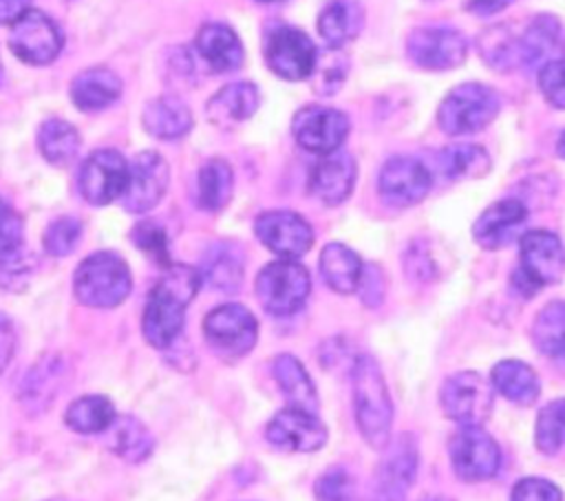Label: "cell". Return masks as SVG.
Returning a JSON list of instances; mask_svg holds the SVG:
<instances>
[{
  "label": "cell",
  "instance_id": "obj_1",
  "mask_svg": "<svg viewBox=\"0 0 565 501\" xmlns=\"http://www.w3.org/2000/svg\"><path fill=\"white\" fill-rule=\"evenodd\" d=\"M201 285V274L188 265H168V271L152 287L143 309V338L157 347H170L181 333L185 307Z\"/></svg>",
  "mask_w": 565,
  "mask_h": 501
},
{
  "label": "cell",
  "instance_id": "obj_2",
  "mask_svg": "<svg viewBox=\"0 0 565 501\" xmlns=\"http://www.w3.org/2000/svg\"><path fill=\"white\" fill-rule=\"evenodd\" d=\"M351 377L353 408L360 435L371 448L384 450L388 446L393 424V404L384 375L371 355H360L353 362Z\"/></svg>",
  "mask_w": 565,
  "mask_h": 501
},
{
  "label": "cell",
  "instance_id": "obj_3",
  "mask_svg": "<svg viewBox=\"0 0 565 501\" xmlns=\"http://www.w3.org/2000/svg\"><path fill=\"white\" fill-rule=\"evenodd\" d=\"M130 269L119 254L97 252L79 263L73 278L75 296L86 307H117L130 294Z\"/></svg>",
  "mask_w": 565,
  "mask_h": 501
},
{
  "label": "cell",
  "instance_id": "obj_4",
  "mask_svg": "<svg viewBox=\"0 0 565 501\" xmlns=\"http://www.w3.org/2000/svg\"><path fill=\"white\" fill-rule=\"evenodd\" d=\"M521 265L512 278L523 296L536 294L545 285H554L565 274V247L554 232L532 230L521 236Z\"/></svg>",
  "mask_w": 565,
  "mask_h": 501
},
{
  "label": "cell",
  "instance_id": "obj_5",
  "mask_svg": "<svg viewBox=\"0 0 565 501\" xmlns=\"http://www.w3.org/2000/svg\"><path fill=\"white\" fill-rule=\"evenodd\" d=\"M499 113V95L486 84L455 86L439 104L437 119L448 135H470L486 128Z\"/></svg>",
  "mask_w": 565,
  "mask_h": 501
},
{
  "label": "cell",
  "instance_id": "obj_6",
  "mask_svg": "<svg viewBox=\"0 0 565 501\" xmlns=\"http://www.w3.org/2000/svg\"><path fill=\"white\" fill-rule=\"evenodd\" d=\"M254 287L256 298L267 313L291 316L305 305L311 291V278L300 263L282 258L265 265L256 276Z\"/></svg>",
  "mask_w": 565,
  "mask_h": 501
},
{
  "label": "cell",
  "instance_id": "obj_7",
  "mask_svg": "<svg viewBox=\"0 0 565 501\" xmlns=\"http://www.w3.org/2000/svg\"><path fill=\"white\" fill-rule=\"evenodd\" d=\"M492 382L475 371H461L446 377L439 391V402L448 419L461 426H481L494 402Z\"/></svg>",
  "mask_w": 565,
  "mask_h": 501
},
{
  "label": "cell",
  "instance_id": "obj_8",
  "mask_svg": "<svg viewBox=\"0 0 565 501\" xmlns=\"http://www.w3.org/2000/svg\"><path fill=\"white\" fill-rule=\"evenodd\" d=\"M207 344L223 358H241L256 344L258 322L243 305H221L203 320Z\"/></svg>",
  "mask_w": 565,
  "mask_h": 501
},
{
  "label": "cell",
  "instance_id": "obj_9",
  "mask_svg": "<svg viewBox=\"0 0 565 501\" xmlns=\"http://www.w3.org/2000/svg\"><path fill=\"white\" fill-rule=\"evenodd\" d=\"M263 53L267 66L282 79H305L313 73L318 51L300 29L278 24L265 33Z\"/></svg>",
  "mask_w": 565,
  "mask_h": 501
},
{
  "label": "cell",
  "instance_id": "obj_10",
  "mask_svg": "<svg viewBox=\"0 0 565 501\" xmlns=\"http://www.w3.org/2000/svg\"><path fill=\"white\" fill-rule=\"evenodd\" d=\"M455 475L463 481H483L497 475L501 452L481 426H461L448 444Z\"/></svg>",
  "mask_w": 565,
  "mask_h": 501
},
{
  "label": "cell",
  "instance_id": "obj_11",
  "mask_svg": "<svg viewBox=\"0 0 565 501\" xmlns=\"http://www.w3.org/2000/svg\"><path fill=\"white\" fill-rule=\"evenodd\" d=\"M417 475V444L404 433L388 444L377 466L369 501H404Z\"/></svg>",
  "mask_w": 565,
  "mask_h": 501
},
{
  "label": "cell",
  "instance_id": "obj_12",
  "mask_svg": "<svg viewBox=\"0 0 565 501\" xmlns=\"http://www.w3.org/2000/svg\"><path fill=\"white\" fill-rule=\"evenodd\" d=\"M62 33L57 24L42 11L22 13L9 33L11 51L26 64H49L62 51Z\"/></svg>",
  "mask_w": 565,
  "mask_h": 501
},
{
  "label": "cell",
  "instance_id": "obj_13",
  "mask_svg": "<svg viewBox=\"0 0 565 501\" xmlns=\"http://www.w3.org/2000/svg\"><path fill=\"white\" fill-rule=\"evenodd\" d=\"M79 192L93 205H106L121 199L128 183V163L115 150H95L79 168Z\"/></svg>",
  "mask_w": 565,
  "mask_h": 501
},
{
  "label": "cell",
  "instance_id": "obj_14",
  "mask_svg": "<svg viewBox=\"0 0 565 501\" xmlns=\"http://www.w3.org/2000/svg\"><path fill=\"white\" fill-rule=\"evenodd\" d=\"M170 172L168 163L157 152H139L132 163H128V183L121 194V205L132 214H143L152 210L168 190Z\"/></svg>",
  "mask_w": 565,
  "mask_h": 501
},
{
  "label": "cell",
  "instance_id": "obj_15",
  "mask_svg": "<svg viewBox=\"0 0 565 501\" xmlns=\"http://www.w3.org/2000/svg\"><path fill=\"white\" fill-rule=\"evenodd\" d=\"M291 132L296 141L316 154H329L340 148L349 132L344 113L329 106H305L294 115Z\"/></svg>",
  "mask_w": 565,
  "mask_h": 501
},
{
  "label": "cell",
  "instance_id": "obj_16",
  "mask_svg": "<svg viewBox=\"0 0 565 501\" xmlns=\"http://www.w3.org/2000/svg\"><path fill=\"white\" fill-rule=\"evenodd\" d=\"M411 60L428 71H450L466 60V38L448 26H424L408 38Z\"/></svg>",
  "mask_w": 565,
  "mask_h": 501
},
{
  "label": "cell",
  "instance_id": "obj_17",
  "mask_svg": "<svg viewBox=\"0 0 565 501\" xmlns=\"http://www.w3.org/2000/svg\"><path fill=\"white\" fill-rule=\"evenodd\" d=\"M254 232L269 252L289 260L302 256L313 243L309 223L289 210L263 212L254 223Z\"/></svg>",
  "mask_w": 565,
  "mask_h": 501
},
{
  "label": "cell",
  "instance_id": "obj_18",
  "mask_svg": "<svg viewBox=\"0 0 565 501\" xmlns=\"http://www.w3.org/2000/svg\"><path fill=\"white\" fill-rule=\"evenodd\" d=\"M377 190L388 205L408 207L428 194L430 172L415 157H393L380 170Z\"/></svg>",
  "mask_w": 565,
  "mask_h": 501
},
{
  "label": "cell",
  "instance_id": "obj_19",
  "mask_svg": "<svg viewBox=\"0 0 565 501\" xmlns=\"http://www.w3.org/2000/svg\"><path fill=\"white\" fill-rule=\"evenodd\" d=\"M265 435L276 448L313 452L324 446L327 426L316 417V413L289 406L269 419Z\"/></svg>",
  "mask_w": 565,
  "mask_h": 501
},
{
  "label": "cell",
  "instance_id": "obj_20",
  "mask_svg": "<svg viewBox=\"0 0 565 501\" xmlns=\"http://www.w3.org/2000/svg\"><path fill=\"white\" fill-rule=\"evenodd\" d=\"M527 221V207L516 199H501L486 207L475 221L472 236L486 249L510 245Z\"/></svg>",
  "mask_w": 565,
  "mask_h": 501
},
{
  "label": "cell",
  "instance_id": "obj_21",
  "mask_svg": "<svg viewBox=\"0 0 565 501\" xmlns=\"http://www.w3.org/2000/svg\"><path fill=\"white\" fill-rule=\"evenodd\" d=\"M565 33L561 22L554 15H536L521 40L516 42V60L525 68H543L550 62L563 60Z\"/></svg>",
  "mask_w": 565,
  "mask_h": 501
},
{
  "label": "cell",
  "instance_id": "obj_22",
  "mask_svg": "<svg viewBox=\"0 0 565 501\" xmlns=\"http://www.w3.org/2000/svg\"><path fill=\"white\" fill-rule=\"evenodd\" d=\"M355 183V161L347 152H329L313 166L309 174V190L324 205L342 203Z\"/></svg>",
  "mask_w": 565,
  "mask_h": 501
},
{
  "label": "cell",
  "instance_id": "obj_23",
  "mask_svg": "<svg viewBox=\"0 0 565 501\" xmlns=\"http://www.w3.org/2000/svg\"><path fill=\"white\" fill-rule=\"evenodd\" d=\"M196 51L205 66L214 73L234 71L243 62V44L238 35L221 22H210L201 26L196 35Z\"/></svg>",
  "mask_w": 565,
  "mask_h": 501
},
{
  "label": "cell",
  "instance_id": "obj_24",
  "mask_svg": "<svg viewBox=\"0 0 565 501\" xmlns=\"http://www.w3.org/2000/svg\"><path fill=\"white\" fill-rule=\"evenodd\" d=\"M258 108V88L249 82H234L212 95L205 115L214 126L230 128L249 119Z\"/></svg>",
  "mask_w": 565,
  "mask_h": 501
},
{
  "label": "cell",
  "instance_id": "obj_25",
  "mask_svg": "<svg viewBox=\"0 0 565 501\" xmlns=\"http://www.w3.org/2000/svg\"><path fill=\"white\" fill-rule=\"evenodd\" d=\"M141 124L157 139H179L190 130L192 115L179 97L161 95L143 106Z\"/></svg>",
  "mask_w": 565,
  "mask_h": 501
},
{
  "label": "cell",
  "instance_id": "obj_26",
  "mask_svg": "<svg viewBox=\"0 0 565 501\" xmlns=\"http://www.w3.org/2000/svg\"><path fill=\"white\" fill-rule=\"evenodd\" d=\"M492 386L512 404L530 406L536 402L541 382L536 371L521 360H501L492 366Z\"/></svg>",
  "mask_w": 565,
  "mask_h": 501
},
{
  "label": "cell",
  "instance_id": "obj_27",
  "mask_svg": "<svg viewBox=\"0 0 565 501\" xmlns=\"http://www.w3.org/2000/svg\"><path fill=\"white\" fill-rule=\"evenodd\" d=\"M121 95L119 77L108 68H86L71 84V97L79 110H102Z\"/></svg>",
  "mask_w": 565,
  "mask_h": 501
},
{
  "label": "cell",
  "instance_id": "obj_28",
  "mask_svg": "<svg viewBox=\"0 0 565 501\" xmlns=\"http://www.w3.org/2000/svg\"><path fill=\"white\" fill-rule=\"evenodd\" d=\"M274 375H276V382H278L282 395L287 397L289 406L302 408L309 413L318 411L316 386L298 358H294L289 353H280L274 360Z\"/></svg>",
  "mask_w": 565,
  "mask_h": 501
},
{
  "label": "cell",
  "instance_id": "obj_29",
  "mask_svg": "<svg viewBox=\"0 0 565 501\" xmlns=\"http://www.w3.org/2000/svg\"><path fill=\"white\" fill-rule=\"evenodd\" d=\"M362 267L360 256L342 243H329L320 254V274L338 294H351L358 289Z\"/></svg>",
  "mask_w": 565,
  "mask_h": 501
},
{
  "label": "cell",
  "instance_id": "obj_30",
  "mask_svg": "<svg viewBox=\"0 0 565 501\" xmlns=\"http://www.w3.org/2000/svg\"><path fill=\"white\" fill-rule=\"evenodd\" d=\"M201 280L207 283L216 291L232 294L241 287L243 280V256L230 243H218L210 247L203 256L201 265Z\"/></svg>",
  "mask_w": 565,
  "mask_h": 501
},
{
  "label": "cell",
  "instance_id": "obj_31",
  "mask_svg": "<svg viewBox=\"0 0 565 501\" xmlns=\"http://www.w3.org/2000/svg\"><path fill=\"white\" fill-rule=\"evenodd\" d=\"M362 29V9L353 0H333L318 15V31L331 49L344 46Z\"/></svg>",
  "mask_w": 565,
  "mask_h": 501
},
{
  "label": "cell",
  "instance_id": "obj_32",
  "mask_svg": "<svg viewBox=\"0 0 565 501\" xmlns=\"http://www.w3.org/2000/svg\"><path fill=\"white\" fill-rule=\"evenodd\" d=\"M62 377H64V366L60 360H55V358L40 360L24 375V382L20 386V399L31 411L46 408L55 399V395L64 382Z\"/></svg>",
  "mask_w": 565,
  "mask_h": 501
},
{
  "label": "cell",
  "instance_id": "obj_33",
  "mask_svg": "<svg viewBox=\"0 0 565 501\" xmlns=\"http://www.w3.org/2000/svg\"><path fill=\"white\" fill-rule=\"evenodd\" d=\"M115 419V406L104 395H84L79 399H73L64 413L66 426L82 435L104 433L113 426Z\"/></svg>",
  "mask_w": 565,
  "mask_h": 501
},
{
  "label": "cell",
  "instance_id": "obj_34",
  "mask_svg": "<svg viewBox=\"0 0 565 501\" xmlns=\"http://www.w3.org/2000/svg\"><path fill=\"white\" fill-rule=\"evenodd\" d=\"M534 347L550 358L565 360V302H547L532 324Z\"/></svg>",
  "mask_w": 565,
  "mask_h": 501
},
{
  "label": "cell",
  "instance_id": "obj_35",
  "mask_svg": "<svg viewBox=\"0 0 565 501\" xmlns=\"http://www.w3.org/2000/svg\"><path fill=\"white\" fill-rule=\"evenodd\" d=\"M232 188H234V174L227 161L210 159L201 166L199 179H196V194H199V205L203 210H210V212L223 210L232 196Z\"/></svg>",
  "mask_w": 565,
  "mask_h": 501
},
{
  "label": "cell",
  "instance_id": "obj_36",
  "mask_svg": "<svg viewBox=\"0 0 565 501\" xmlns=\"http://www.w3.org/2000/svg\"><path fill=\"white\" fill-rule=\"evenodd\" d=\"M108 430H110L113 452H117L126 461L139 463L152 452V446H154L152 435L139 419L130 415H119Z\"/></svg>",
  "mask_w": 565,
  "mask_h": 501
},
{
  "label": "cell",
  "instance_id": "obj_37",
  "mask_svg": "<svg viewBox=\"0 0 565 501\" xmlns=\"http://www.w3.org/2000/svg\"><path fill=\"white\" fill-rule=\"evenodd\" d=\"M38 148L49 163L66 166L79 150V135L64 119H46L38 130Z\"/></svg>",
  "mask_w": 565,
  "mask_h": 501
},
{
  "label": "cell",
  "instance_id": "obj_38",
  "mask_svg": "<svg viewBox=\"0 0 565 501\" xmlns=\"http://www.w3.org/2000/svg\"><path fill=\"white\" fill-rule=\"evenodd\" d=\"M439 170L446 179L483 177L490 170V157L483 148L472 143L448 146L439 154Z\"/></svg>",
  "mask_w": 565,
  "mask_h": 501
},
{
  "label": "cell",
  "instance_id": "obj_39",
  "mask_svg": "<svg viewBox=\"0 0 565 501\" xmlns=\"http://www.w3.org/2000/svg\"><path fill=\"white\" fill-rule=\"evenodd\" d=\"M534 439L541 452L554 455L565 446V397L541 408L534 426Z\"/></svg>",
  "mask_w": 565,
  "mask_h": 501
},
{
  "label": "cell",
  "instance_id": "obj_40",
  "mask_svg": "<svg viewBox=\"0 0 565 501\" xmlns=\"http://www.w3.org/2000/svg\"><path fill=\"white\" fill-rule=\"evenodd\" d=\"M344 75H347V57L338 49H331L324 55H318L313 73L309 77L313 79L316 93L331 95L340 88Z\"/></svg>",
  "mask_w": 565,
  "mask_h": 501
},
{
  "label": "cell",
  "instance_id": "obj_41",
  "mask_svg": "<svg viewBox=\"0 0 565 501\" xmlns=\"http://www.w3.org/2000/svg\"><path fill=\"white\" fill-rule=\"evenodd\" d=\"M82 238V223L73 216H60L44 230L42 245L51 256H66Z\"/></svg>",
  "mask_w": 565,
  "mask_h": 501
},
{
  "label": "cell",
  "instance_id": "obj_42",
  "mask_svg": "<svg viewBox=\"0 0 565 501\" xmlns=\"http://www.w3.org/2000/svg\"><path fill=\"white\" fill-rule=\"evenodd\" d=\"M35 267L33 256L22 247L9 254H0V287L2 289H22Z\"/></svg>",
  "mask_w": 565,
  "mask_h": 501
},
{
  "label": "cell",
  "instance_id": "obj_43",
  "mask_svg": "<svg viewBox=\"0 0 565 501\" xmlns=\"http://www.w3.org/2000/svg\"><path fill=\"white\" fill-rule=\"evenodd\" d=\"M355 486L344 468H331L322 472L316 481L318 501H353Z\"/></svg>",
  "mask_w": 565,
  "mask_h": 501
},
{
  "label": "cell",
  "instance_id": "obj_44",
  "mask_svg": "<svg viewBox=\"0 0 565 501\" xmlns=\"http://www.w3.org/2000/svg\"><path fill=\"white\" fill-rule=\"evenodd\" d=\"M503 29L497 26V29H490L479 46H481V55L483 60L490 64V66H497V68H505L510 62H512V55H516V44L514 40H510L505 33H501Z\"/></svg>",
  "mask_w": 565,
  "mask_h": 501
},
{
  "label": "cell",
  "instance_id": "obj_45",
  "mask_svg": "<svg viewBox=\"0 0 565 501\" xmlns=\"http://www.w3.org/2000/svg\"><path fill=\"white\" fill-rule=\"evenodd\" d=\"M132 241L137 243L139 249H143L146 254H150L157 263L170 265V263H168V236H166V232H163L154 221L139 223V225L132 230Z\"/></svg>",
  "mask_w": 565,
  "mask_h": 501
},
{
  "label": "cell",
  "instance_id": "obj_46",
  "mask_svg": "<svg viewBox=\"0 0 565 501\" xmlns=\"http://www.w3.org/2000/svg\"><path fill=\"white\" fill-rule=\"evenodd\" d=\"M539 86L547 104L565 110V60L545 64L539 71Z\"/></svg>",
  "mask_w": 565,
  "mask_h": 501
},
{
  "label": "cell",
  "instance_id": "obj_47",
  "mask_svg": "<svg viewBox=\"0 0 565 501\" xmlns=\"http://www.w3.org/2000/svg\"><path fill=\"white\" fill-rule=\"evenodd\" d=\"M510 501H563L561 490L541 477H525L516 481L510 492Z\"/></svg>",
  "mask_w": 565,
  "mask_h": 501
},
{
  "label": "cell",
  "instance_id": "obj_48",
  "mask_svg": "<svg viewBox=\"0 0 565 501\" xmlns=\"http://www.w3.org/2000/svg\"><path fill=\"white\" fill-rule=\"evenodd\" d=\"M24 247L22 218L0 199V254Z\"/></svg>",
  "mask_w": 565,
  "mask_h": 501
},
{
  "label": "cell",
  "instance_id": "obj_49",
  "mask_svg": "<svg viewBox=\"0 0 565 501\" xmlns=\"http://www.w3.org/2000/svg\"><path fill=\"white\" fill-rule=\"evenodd\" d=\"M360 298L364 305L375 307L382 302L384 296V276L380 271L377 265H364L362 267V276H360V285H358Z\"/></svg>",
  "mask_w": 565,
  "mask_h": 501
},
{
  "label": "cell",
  "instance_id": "obj_50",
  "mask_svg": "<svg viewBox=\"0 0 565 501\" xmlns=\"http://www.w3.org/2000/svg\"><path fill=\"white\" fill-rule=\"evenodd\" d=\"M15 353V329L9 316L0 311V373L9 366Z\"/></svg>",
  "mask_w": 565,
  "mask_h": 501
},
{
  "label": "cell",
  "instance_id": "obj_51",
  "mask_svg": "<svg viewBox=\"0 0 565 501\" xmlns=\"http://www.w3.org/2000/svg\"><path fill=\"white\" fill-rule=\"evenodd\" d=\"M29 2L31 0H0V24H13L29 11Z\"/></svg>",
  "mask_w": 565,
  "mask_h": 501
},
{
  "label": "cell",
  "instance_id": "obj_52",
  "mask_svg": "<svg viewBox=\"0 0 565 501\" xmlns=\"http://www.w3.org/2000/svg\"><path fill=\"white\" fill-rule=\"evenodd\" d=\"M512 0H468V9L481 15H490L497 13L501 9H505Z\"/></svg>",
  "mask_w": 565,
  "mask_h": 501
},
{
  "label": "cell",
  "instance_id": "obj_53",
  "mask_svg": "<svg viewBox=\"0 0 565 501\" xmlns=\"http://www.w3.org/2000/svg\"><path fill=\"white\" fill-rule=\"evenodd\" d=\"M556 150H558V154L565 159V130L561 132V137H558V146H556Z\"/></svg>",
  "mask_w": 565,
  "mask_h": 501
},
{
  "label": "cell",
  "instance_id": "obj_54",
  "mask_svg": "<svg viewBox=\"0 0 565 501\" xmlns=\"http://www.w3.org/2000/svg\"><path fill=\"white\" fill-rule=\"evenodd\" d=\"M428 501H450V499H444V497H437V499H428Z\"/></svg>",
  "mask_w": 565,
  "mask_h": 501
},
{
  "label": "cell",
  "instance_id": "obj_55",
  "mask_svg": "<svg viewBox=\"0 0 565 501\" xmlns=\"http://www.w3.org/2000/svg\"><path fill=\"white\" fill-rule=\"evenodd\" d=\"M265 2H267V0H265Z\"/></svg>",
  "mask_w": 565,
  "mask_h": 501
}]
</instances>
